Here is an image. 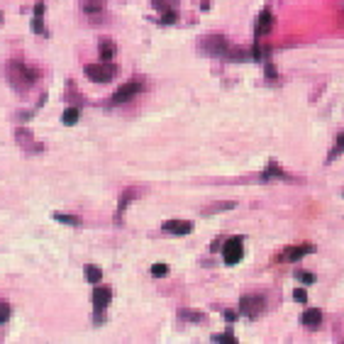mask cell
Wrapping results in <instances>:
<instances>
[{"mask_svg": "<svg viewBox=\"0 0 344 344\" xmlns=\"http://www.w3.org/2000/svg\"><path fill=\"white\" fill-rule=\"evenodd\" d=\"M112 54H115V47H112V42H110V39H103V42H100V59L105 61V64H110Z\"/></svg>", "mask_w": 344, "mask_h": 344, "instance_id": "cell-12", "label": "cell"}, {"mask_svg": "<svg viewBox=\"0 0 344 344\" xmlns=\"http://www.w3.org/2000/svg\"><path fill=\"white\" fill-rule=\"evenodd\" d=\"M203 49L210 51V54H225V51H227V42H225L222 37H205Z\"/></svg>", "mask_w": 344, "mask_h": 344, "instance_id": "cell-8", "label": "cell"}, {"mask_svg": "<svg viewBox=\"0 0 344 344\" xmlns=\"http://www.w3.org/2000/svg\"><path fill=\"white\" fill-rule=\"evenodd\" d=\"M134 198V191H125L120 198V205H117V217H122V213L127 210V205H130V200Z\"/></svg>", "mask_w": 344, "mask_h": 344, "instance_id": "cell-14", "label": "cell"}, {"mask_svg": "<svg viewBox=\"0 0 344 344\" xmlns=\"http://www.w3.org/2000/svg\"><path fill=\"white\" fill-rule=\"evenodd\" d=\"M8 320H10V305L5 300H0V325L8 322Z\"/></svg>", "mask_w": 344, "mask_h": 344, "instance_id": "cell-18", "label": "cell"}, {"mask_svg": "<svg viewBox=\"0 0 344 344\" xmlns=\"http://www.w3.org/2000/svg\"><path fill=\"white\" fill-rule=\"evenodd\" d=\"M320 322H322V313H320L317 308H313V310L303 313V325H308V327H317Z\"/></svg>", "mask_w": 344, "mask_h": 344, "instance_id": "cell-11", "label": "cell"}, {"mask_svg": "<svg viewBox=\"0 0 344 344\" xmlns=\"http://www.w3.org/2000/svg\"><path fill=\"white\" fill-rule=\"evenodd\" d=\"M161 227H164V232H171V234H176V237L191 234V230H193V225L186 222V220H166Z\"/></svg>", "mask_w": 344, "mask_h": 344, "instance_id": "cell-6", "label": "cell"}, {"mask_svg": "<svg viewBox=\"0 0 344 344\" xmlns=\"http://www.w3.org/2000/svg\"><path fill=\"white\" fill-rule=\"evenodd\" d=\"M273 27V15L269 10H264L259 15V22H256V37H264V34H269Z\"/></svg>", "mask_w": 344, "mask_h": 344, "instance_id": "cell-9", "label": "cell"}, {"mask_svg": "<svg viewBox=\"0 0 344 344\" xmlns=\"http://www.w3.org/2000/svg\"><path fill=\"white\" fill-rule=\"evenodd\" d=\"M42 12H44V5H37L34 8V20H32V30L34 32H44V27H42Z\"/></svg>", "mask_w": 344, "mask_h": 344, "instance_id": "cell-15", "label": "cell"}, {"mask_svg": "<svg viewBox=\"0 0 344 344\" xmlns=\"http://www.w3.org/2000/svg\"><path fill=\"white\" fill-rule=\"evenodd\" d=\"M110 300H112V291L110 288H95V293H93V305H95V310L98 313H103L108 305H110Z\"/></svg>", "mask_w": 344, "mask_h": 344, "instance_id": "cell-7", "label": "cell"}, {"mask_svg": "<svg viewBox=\"0 0 344 344\" xmlns=\"http://www.w3.org/2000/svg\"><path fill=\"white\" fill-rule=\"evenodd\" d=\"M213 342H237V339H234V334H215L213 337Z\"/></svg>", "mask_w": 344, "mask_h": 344, "instance_id": "cell-22", "label": "cell"}, {"mask_svg": "<svg viewBox=\"0 0 344 344\" xmlns=\"http://www.w3.org/2000/svg\"><path fill=\"white\" fill-rule=\"evenodd\" d=\"M37 78V73L27 69L25 64H10V81L17 86V88H30Z\"/></svg>", "mask_w": 344, "mask_h": 344, "instance_id": "cell-1", "label": "cell"}, {"mask_svg": "<svg viewBox=\"0 0 344 344\" xmlns=\"http://www.w3.org/2000/svg\"><path fill=\"white\" fill-rule=\"evenodd\" d=\"M76 122H78V110L69 108V110L64 112V125H76Z\"/></svg>", "mask_w": 344, "mask_h": 344, "instance_id": "cell-16", "label": "cell"}, {"mask_svg": "<svg viewBox=\"0 0 344 344\" xmlns=\"http://www.w3.org/2000/svg\"><path fill=\"white\" fill-rule=\"evenodd\" d=\"M86 76L91 78V81H98V83H108L115 76V66L112 64H88L86 66Z\"/></svg>", "mask_w": 344, "mask_h": 344, "instance_id": "cell-3", "label": "cell"}, {"mask_svg": "<svg viewBox=\"0 0 344 344\" xmlns=\"http://www.w3.org/2000/svg\"><path fill=\"white\" fill-rule=\"evenodd\" d=\"M54 220H59V222H66V225H76V222H78L76 217H69V215H64V213H56V215H54Z\"/></svg>", "mask_w": 344, "mask_h": 344, "instance_id": "cell-21", "label": "cell"}, {"mask_svg": "<svg viewBox=\"0 0 344 344\" xmlns=\"http://www.w3.org/2000/svg\"><path fill=\"white\" fill-rule=\"evenodd\" d=\"M298 278H300L303 284H313V281H315V276H313V273H308V271H300V273H298Z\"/></svg>", "mask_w": 344, "mask_h": 344, "instance_id": "cell-23", "label": "cell"}, {"mask_svg": "<svg viewBox=\"0 0 344 344\" xmlns=\"http://www.w3.org/2000/svg\"><path fill=\"white\" fill-rule=\"evenodd\" d=\"M308 252H313V247H310V244L291 247V249H286V252H284V256H281V259H284V261H298V259H300V256H305Z\"/></svg>", "mask_w": 344, "mask_h": 344, "instance_id": "cell-10", "label": "cell"}, {"mask_svg": "<svg viewBox=\"0 0 344 344\" xmlns=\"http://www.w3.org/2000/svg\"><path fill=\"white\" fill-rule=\"evenodd\" d=\"M286 178V173H281L278 171V166H269V169H266V171H264V178Z\"/></svg>", "mask_w": 344, "mask_h": 344, "instance_id": "cell-19", "label": "cell"}, {"mask_svg": "<svg viewBox=\"0 0 344 344\" xmlns=\"http://www.w3.org/2000/svg\"><path fill=\"white\" fill-rule=\"evenodd\" d=\"M166 273H169V266H166V264H154V266H152V276H154V278H164Z\"/></svg>", "mask_w": 344, "mask_h": 344, "instance_id": "cell-17", "label": "cell"}, {"mask_svg": "<svg viewBox=\"0 0 344 344\" xmlns=\"http://www.w3.org/2000/svg\"><path fill=\"white\" fill-rule=\"evenodd\" d=\"M222 256H225V264L232 266V264H239L244 256V244L239 237H232L222 244Z\"/></svg>", "mask_w": 344, "mask_h": 344, "instance_id": "cell-2", "label": "cell"}, {"mask_svg": "<svg viewBox=\"0 0 344 344\" xmlns=\"http://www.w3.org/2000/svg\"><path fill=\"white\" fill-rule=\"evenodd\" d=\"M342 152H344V132L339 134V137H337V147L332 149V154H330V159H334L337 154H342Z\"/></svg>", "mask_w": 344, "mask_h": 344, "instance_id": "cell-20", "label": "cell"}, {"mask_svg": "<svg viewBox=\"0 0 344 344\" xmlns=\"http://www.w3.org/2000/svg\"><path fill=\"white\" fill-rule=\"evenodd\" d=\"M234 317H237V315H234L232 310H227V313H225V320H234Z\"/></svg>", "mask_w": 344, "mask_h": 344, "instance_id": "cell-26", "label": "cell"}, {"mask_svg": "<svg viewBox=\"0 0 344 344\" xmlns=\"http://www.w3.org/2000/svg\"><path fill=\"white\" fill-rule=\"evenodd\" d=\"M100 276H103V271L98 269V266H93V264H88V266H86V281L98 284V281H100Z\"/></svg>", "mask_w": 344, "mask_h": 344, "instance_id": "cell-13", "label": "cell"}, {"mask_svg": "<svg viewBox=\"0 0 344 344\" xmlns=\"http://www.w3.org/2000/svg\"><path fill=\"white\" fill-rule=\"evenodd\" d=\"M239 310L244 315H249V317H259L266 310V300H264L261 295H244L242 300H239Z\"/></svg>", "mask_w": 344, "mask_h": 344, "instance_id": "cell-4", "label": "cell"}, {"mask_svg": "<svg viewBox=\"0 0 344 344\" xmlns=\"http://www.w3.org/2000/svg\"><path fill=\"white\" fill-rule=\"evenodd\" d=\"M154 5L159 8L161 12H169V5H166V0H154Z\"/></svg>", "mask_w": 344, "mask_h": 344, "instance_id": "cell-25", "label": "cell"}, {"mask_svg": "<svg viewBox=\"0 0 344 344\" xmlns=\"http://www.w3.org/2000/svg\"><path fill=\"white\" fill-rule=\"evenodd\" d=\"M293 293H295V300H298V303H305V300H308V295H305L303 288H298V291H293Z\"/></svg>", "mask_w": 344, "mask_h": 344, "instance_id": "cell-24", "label": "cell"}, {"mask_svg": "<svg viewBox=\"0 0 344 344\" xmlns=\"http://www.w3.org/2000/svg\"><path fill=\"white\" fill-rule=\"evenodd\" d=\"M139 91H142V83H139V81L125 83V86H120L117 91L112 93V103H115V105H120V103H127L130 98H134V95H137Z\"/></svg>", "mask_w": 344, "mask_h": 344, "instance_id": "cell-5", "label": "cell"}]
</instances>
